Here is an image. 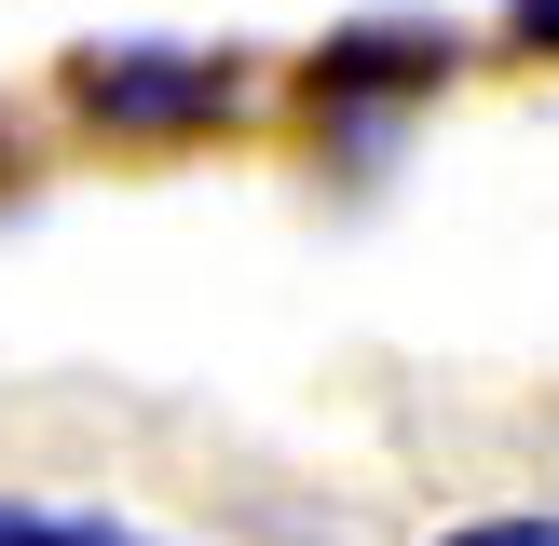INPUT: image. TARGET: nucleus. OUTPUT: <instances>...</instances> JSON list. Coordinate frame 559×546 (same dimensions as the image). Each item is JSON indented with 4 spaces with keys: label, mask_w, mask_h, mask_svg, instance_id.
I'll return each mask as SVG.
<instances>
[{
    "label": "nucleus",
    "mask_w": 559,
    "mask_h": 546,
    "mask_svg": "<svg viewBox=\"0 0 559 546\" xmlns=\"http://www.w3.org/2000/svg\"><path fill=\"white\" fill-rule=\"evenodd\" d=\"M82 109H109V123H205V109H233V55H82Z\"/></svg>",
    "instance_id": "obj_1"
},
{
    "label": "nucleus",
    "mask_w": 559,
    "mask_h": 546,
    "mask_svg": "<svg viewBox=\"0 0 559 546\" xmlns=\"http://www.w3.org/2000/svg\"><path fill=\"white\" fill-rule=\"evenodd\" d=\"M451 69V27H355L314 55V96H369V82H437Z\"/></svg>",
    "instance_id": "obj_2"
},
{
    "label": "nucleus",
    "mask_w": 559,
    "mask_h": 546,
    "mask_svg": "<svg viewBox=\"0 0 559 546\" xmlns=\"http://www.w3.org/2000/svg\"><path fill=\"white\" fill-rule=\"evenodd\" d=\"M0 546H109V533H69V519H27V506H0Z\"/></svg>",
    "instance_id": "obj_3"
},
{
    "label": "nucleus",
    "mask_w": 559,
    "mask_h": 546,
    "mask_svg": "<svg viewBox=\"0 0 559 546\" xmlns=\"http://www.w3.org/2000/svg\"><path fill=\"white\" fill-rule=\"evenodd\" d=\"M451 546H559V519H478V533H451Z\"/></svg>",
    "instance_id": "obj_4"
},
{
    "label": "nucleus",
    "mask_w": 559,
    "mask_h": 546,
    "mask_svg": "<svg viewBox=\"0 0 559 546\" xmlns=\"http://www.w3.org/2000/svg\"><path fill=\"white\" fill-rule=\"evenodd\" d=\"M519 41H559V0H519Z\"/></svg>",
    "instance_id": "obj_5"
}]
</instances>
